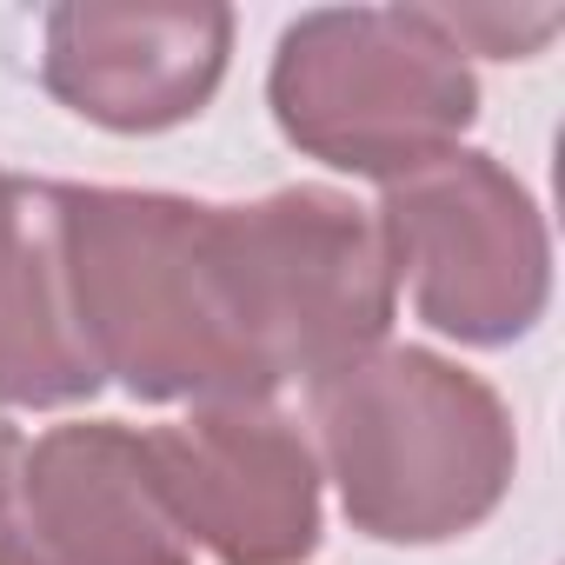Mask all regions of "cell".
<instances>
[{"label": "cell", "instance_id": "cell-1", "mask_svg": "<svg viewBox=\"0 0 565 565\" xmlns=\"http://www.w3.org/2000/svg\"><path fill=\"white\" fill-rule=\"evenodd\" d=\"M21 200H28V186H0V393L28 399V406H54V399L94 393L100 366H87L81 353L61 347L54 294L34 287L41 259H28Z\"/></svg>", "mask_w": 565, "mask_h": 565}]
</instances>
